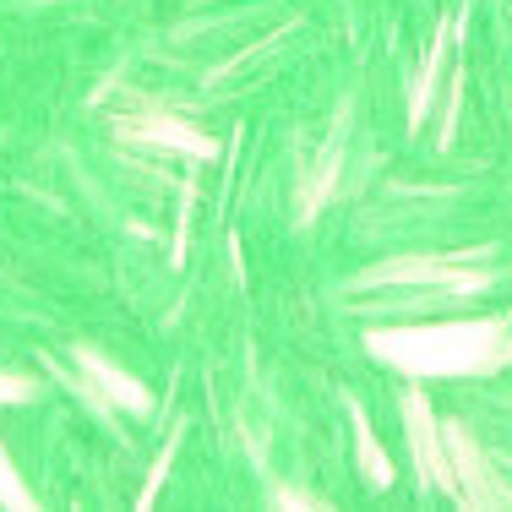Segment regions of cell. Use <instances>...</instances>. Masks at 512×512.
<instances>
[{
  "label": "cell",
  "mask_w": 512,
  "mask_h": 512,
  "mask_svg": "<svg viewBox=\"0 0 512 512\" xmlns=\"http://www.w3.org/2000/svg\"><path fill=\"white\" fill-rule=\"evenodd\" d=\"M0 502H6V507H33V496L17 485V469H11L6 453H0Z\"/></svg>",
  "instance_id": "3"
},
{
  "label": "cell",
  "mask_w": 512,
  "mask_h": 512,
  "mask_svg": "<svg viewBox=\"0 0 512 512\" xmlns=\"http://www.w3.org/2000/svg\"><path fill=\"white\" fill-rule=\"evenodd\" d=\"M82 365H88V376H93V382H99L104 387V393H109V404H126V409H153V398H148V387H137V382H131V376H120V371H109V365L99 360V355H88V349H82Z\"/></svg>",
  "instance_id": "2"
},
{
  "label": "cell",
  "mask_w": 512,
  "mask_h": 512,
  "mask_svg": "<svg viewBox=\"0 0 512 512\" xmlns=\"http://www.w3.org/2000/svg\"><path fill=\"white\" fill-rule=\"evenodd\" d=\"M120 137H137V142H164V148L197 153V158L213 153V142H207L197 126H186V120L164 115V109H137V115H120Z\"/></svg>",
  "instance_id": "1"
},
{
  "label": "cell",
  "mask_w": 512,
  "mask_h": 512,
  "mask_svg": "<svg viewBox=\"0 0 512 512\" xmlns=\"http://www.w3.org/2000/svg\"><path fill=\"white\" fill-rule=\"evenodd\" d=\"M22 398H33V382H28V376H6V371H0V404H22Z\"/></svg>",
  "instance_id": "4"
}]
</instances>
